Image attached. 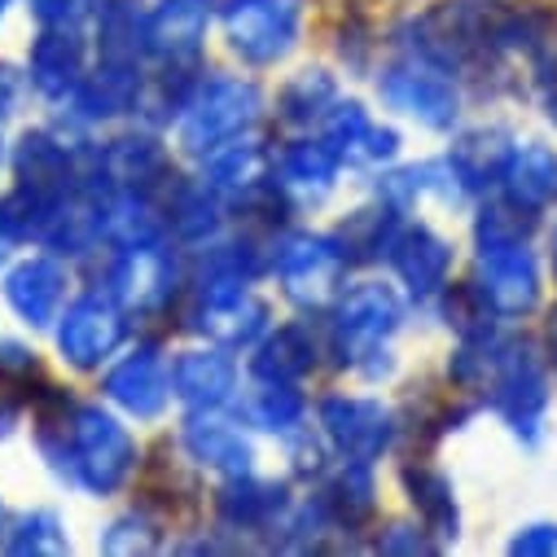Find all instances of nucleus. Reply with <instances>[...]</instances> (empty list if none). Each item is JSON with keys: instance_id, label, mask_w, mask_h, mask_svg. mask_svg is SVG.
Returning a JSON list of instances; mask_svg holds the SVG:
<instances>
[{"instance_id": "f8f14e48", "label": "nucleus", "mask_w": 557, "mask_h": 557, "mask_svg": "<svg viewBox=\"0 0 557 557\" xmlns=\"http://www.w3.org/2000/svg\"><path fill=\"white\" fill-rule=\"evenodd\" d=\"M479 290L496 317H527L540 304V263L527 242H474Z\"/></svg>"}, {"instance_id": "9d476101", "label": "nucleus", "mask_w": 557, "mask_h": 557, "mask_svg": "<svg viewBox=\"0 0 557 557\" xmlns=\"http://www.w3.org/2000/svg\"><path fill=\"white\" fill-rule=\"evenodd\" d=\"M127 334V312L114 295H79L58 312V351L71 369L106 364Z\"/></svg>"}, {"instance_id": "4c0bfd02", "label": "nucleus", "mask_w": 557, "mask_h": 557, "mask_svg": "<svg viewBox=\"0 0 557 557\" xmlns=\"http://www.w3.org/2000/svg\"><path fill=\"white\" fill-rule=\"evenodd\" d=\"M88 10V0H32V14L45 27H75Z\"/></svg>"}, {"instance_id": "2eb2a0df", "label": "nucleus", "mask_w": 557, "mask_h": 557, "mask_svg": "<svg viewBox=\"0 0 557 557\" xmlns=\"http://www.w3.org/2000/svg\"><path fill=\"white\" fill-rule=\"evenodd\" d=\"M391 268L404 282V290L417 299V304H431L444 295L448 286V272H453V246L426 228V224H404L391 242Z\"/></svg>"}, {"instance_id": "4468645a", "label": "nucleus", "mask_w": 557, "mask_h": 557, "mask_svg": "<svg viewBox=\"0 0 557 557\" xmlns=\"http://www.w3.org/2000/svg\"><path fill=\"white\" fill-rule=\"evenodd\" d=\"M101 391L110 404H119L127 417H141V422H154V417L168 408L172 399V369L168 360L159 356L154 343L127 351L106 377H101Z\"/></svg>"}, {"instance_id": "6e6552de", "label": "nucleus", "mask_w": 557, "mask_h": 557, "mask_svg": "<svg viewBox=\"0 0 557 557\" xmlns=\"http://www.w3.org/2000/svg\"><path fill=\"white\" fill-rule=\"evenodd\" d=\"M185 325L224 351H242L268 334V304L242 282H194Z\"/></svg>"}, {"instance_id": "f704fd0d", "label": "nucleus", "mask_w": 557, "mask_h": 557, "mask_svg": "<svg viewBox=\"0 0 557 557\" xmlns=\"http://www.w3.org/2000/svg\"><path fill=\"white\" fill-rule=\"evenodd\" d=\"M163 544V531H159V522L150 518V513H123V518H114L101 535H97V548L101 553H154Z\"/></svg>"}, {"instance_id": "f3484780", "label": "nucleus", "mask_w": 557, "mask_h": 557, "mask_svg": "<svg viewBox=\"0 0 557 557\" xmlns=\"http://www.w3.org/2000/svg\"><path fill=\"white\" fill-rule=\"evenodd\" d=\"M88 75V45L75 27H45L27 53V79L45 101H71Z\"/></svg>"}, {"instance_id": "4be33fe9", "label": "nucleus", "mask_w": 557, "mask_h": 557, "mask_svg": "<svg viewBox=\"0 0 557 557\" xmlns=\"http://www.w3.org/2000/svg\"><path fill=\"white\" fill-rule=\"evenodd\" d=\"M172 395L185 408H224L237 395V364L224 347L185 351L172 364Z\"/></svg>"}, {"instance_id": "dca6fc26", "label": "nucleus", "mask_w": 557, "mask_h": 557, "mask_svg": "<svg viewBox=\"0 0 557 557\" xmlns=\"http://www.w3.org/2000/svg\"><path fill=\"white\" fill-rule=\"evenodd\" d=\"M321 123H325L321 141L347 168H382V163H391L399 154V132L373 123L360 101H334Z\"/></svg>"}, {"instance_id": "412c9836", "label": "nucleus", "mask_w": 557, "mask_h": 557, "mask_svg": "<svg viewBox=\"0 0 557 557\" xmlns=\"http://www.w3.org/2000/svg\"><path fill=\"white\" fill-rule=\"evenodd\" d=\"M286 509H290L286 487L263 483L255 474H228V483L215 492V513L228 531L272 535V527L286 518Z\"/></svg>"}, {"instance_id": "5701e85b", "label": "nucleus", "mask_w": 557, "mask_h": 557, "mask_svg": "<svg viewBox=\"0 0 557 557\" xmlns=\"http://www.w3.org/2000/svg\"><path fill=\"white\" fill-rule=\"evenodd\" d=\"M509 154H513V141L509 132L500 127H474L466 132L461 141L453 146V154L444 159L457 189L461 194H487V189H500L505 181V168H509Z\"/></svg>"}, {"instance_id": "a878e982", "label": "nucleus", "mask_w": 557, "mask_h": 557, "mask_svg": "<svg viewBox=\"0 0 557 557\" xmlns=\"http://www.w3.org/2000/svg\"><path fill=\"white\" fill-rule=\"evenodd\" d=\"M317 338L308 325H282L259 338L255 356H250V373L255 382H304L317 369Z\"/></svg>"}, {"instance_id": "aec40b11", "label": "nucleus", "mask_w": 557, "mask_h": 557, "mask_svg": "<svg viewBox=\"0 0 557 557\" xmlns=\"http://www.w3.org/2000/svg\"><path fill=\"white\" fill-rule=\"evenodd\" d=\"M62 299H66V272L49 255H32V259H23V263H14L5 272V304L32 330L58 325Z\"/></svg>"}, {"instance_id": "423d86ee", "label": "nucleus", "mask_w": 557, "mask_h": 557, "mask_svg": "<svg viewBox=\"0 0 557 557\" xmlns=\"http://www.w3.org/2000/svg\"><path fill=\"white\" fill-rule=\"evenodd\" d=\"M377 92L391 110L417 119L431 132H448L461 114V92L453 84V71L422 58V53H404L377 75Z\"/></svg>"}, {"instance_id": "2f4dec72", "label": "nucleus", "mask_w": 557, "mask_h": 557, "mask_svg": "<svg viewBox=\"0 0 557 557\" xmlns=\"http://www.w3.org/2000/svg\"><path fill=\"white\" fill-rule=\"evenodd\" d=\"M304 412L308 404L295 382H259V391L250 395V422L272 435H290L295 426H304Z\"/></svg>"}, {"instance_id": "c85d7f7f", "label": "nucleus", "mask_w": 557, "mask_h": 557, "mask_svg": "<svg viewBox=\"0 0 557 557\" xmlns=\"http://www.w3.org/2000/svg\"><path fill=\"white\" fill-rule=\"evenodd\" d=\"M97 58L106 66H141L150 58L146 14L132 0H106L97 10Z\"/></svg>"}, {"instance_id": "e433bc0d", "label": "nucleus", "mask_w": 557, "mask_h": 557, "mask_svg": "<svg viewBox=\"0 0 557 557\" xmlns=\"http://www.w3.org/2000/svg\"><path fill=\"white\" fill-rule=\"evenodd\" d=\"M513 557H557V522H531L518 527V535L509 540Z\"/></svg>"}, {"instance_id": "f257e3e1", "label": "nucleus", "mask_w": 557, "mask_h": 557, "mask_svg": "<svg viewBox=\"0 0 557 557\" xmlns=\"http://www.w3.org/2000/svg\"><path fill=\"white\" fill-rule=\"evenodd\" d=\"M40 453L58 479L88 496H114L136 470V444L127 426L101 404H71L62 391L49 386L40 404Z\"/></svg>"}, {"instance_id": "72a5a7b5", "label": "nucleus", "mask_w": 557, "mask_h": 557, "mask_svg": "<svg viewBox=\"0 0 557 557\" xmlns=\"http://www.w3.org/2000/svg\"><path fill=\"white\" fill-rule=\"evenodd\" d=\"M5 548L10 553H66L71 540H66V527L53 509H36V513H23L5 531Z\"/></svg>"}, {"instance_id": "37998d69", "label": "nucleus", "mask_w": 557, "mask_h": 557, "mask_svg": "<svg viewBox=\"0 0 557 557\" xmlns=\"http://www.w3.org/2000/svg\"><path fill=\"white\" fill-rule=\"evenodd\" d=\"M548 360H553V369H557V312H553V321H548Z\"/></svg>"}, {"instance_id": "f03ea898", "label": "nucleus", "mask_w": 557, "mask_h": 557, "mask_svg": "<svg viewBox=\"0 0 557 557\" xmlns=\"http://www.w3.org/2000/svg\"><path fill=\"white\" fill-rule=\"evenodd\" d=\"M404 308L399 295L382 282H364L338 295L334 317H330V351L338 356V364L360 369L364 377H382L391 373V334L399 330Z\"/></svg>"}, {"instance_id": "b1692460", "label": "nucleus", "mask_w": 557, "mask_h": 557, "mask_svg": "<svg viewBox=\"0 0 557 557\" xmlns=\"http://www.w3.org/2000/svg\"><path fill=\"white\" fill-rule=\"evenodd\" d=\"M399 483H404V496H408L417 522H422L440 544H453L461 535V509H457V492H453L448 474H440L426 461H408L399 470Z\"/></svg>"}, {"instance_id": "6ab92c4d", "label": "nucleus", "mask_w": 557, "mask_h": 557, "mask_svg": "<svg viewBox=\"0 0 557 557\" xmlns=\"http://www.w3.org/2000/svg\"><path fill=\"white\" fill-rule=\"evenodd\" d=\"M146 40L159 66H198L207 40V0H159L146 14Z\"/></svg>"}, {"instance_id": "1a4fd4ad", "label": "nucleus", "mask_w": 557, "mask_h": 557, "mask_svg": "<svg viewBox=\"0 0 557 557\" xmlns=\"http://www.w3.org/2000/svg\"><path fill=\"white\" fill-rule=\"evenodd\" d=\"M317 422H321L325 444L343 461H364V466H373L382 453H391V444L399 435L395 412L369 395H325L317 408Z\"/></svg>"}, {"instance_id": "a19ab883", "label": "nucleus", "mask_w": 557, "mask_h": 557, "mask_svg": "<svg viewBox=\"0 0 557 557\" xmlns=\"http://www.w3.org/2000/svg\"><path fill=\"white\" fill-rule=\"evenodd\" d=\"M18 97H23V79H18V71H14V66H0V119H10V114H14Z\"/></svg>"}, {"instance_id": "a211bd4d", "label": "nucleus", "mask_w": 557, "mask_h": 557, "mask_svg": "<svg viewBox=\"0 0 557 557\" xmlns=\"http://www.w3.org/2000/svg\"><path fill=\"white\" fill-rule=\"evenodd\" d=\"M181 448L189 453V461L220 474H250L255 466V448L246 431L233 417H224V408H189L181 426Z\"/></svg>"}, {"instance_id": "79ce46f5", "label": "nucleus", "mask_w": 557, "mask_h": 557, "mask_svg": "<svg viewBox=\"0 0 557 557\" xmlns=\"http://www.w3.org/2000/svg\"><path fill=\"white\" fill-rule=\"evenodd\" d=\"M14 426H18V404L10 395H0V440H5Z\"/></svg>"}, {"instance_id": "ea45409f", "label": "nucleus", "mask_w": 557, "mask_h": 557, "mask_svg": "<svg viewBox=\"0 0 557 557\" xmlns=\"http://www.w3.org/2000/svg\"><path fill=\"white\" fill-rule=\"evenodd\" d=\"M0 373H10V377H36V351H27L23 343H0Z\"/></svg>"}, {"instance_id": "7ed1b4c3", "label": "nucleus", "mask_w": 557, "mask_h": 557, "mask_svg": "<svg viewBox=\"0 0 557 557\" xmlns=\"http://www.w3.org/2000/svg\"><path fill=\"white\" fill-rule=\"evenodd\" d=\"M263 97L250 79L242 75H211L198 79L194 97L181 110V146L194 159H207L211 150L237 141V136H250V127L259 123Z\"/></svg>"}, {"instance_id": "c03bdc74", "label": "nucleus", "mask_w": 557, "mask_h": 557, "mask_svg": "<svg viewBox=\"0 0 557 557\" xmlns=\"http://www.w3.org/2000/svg\"><path fill=\"white\" fill-rule=\"evenodd\" d=\"M10 5H14V0H0V23H5V14H10Z\"/></svg>"}, {"instance_id": "9b49d317", "label": "nucleus", "mask_w": 557, "mask_h": 557, "mask_svg": "<svg viewBox=\"0 0 557 557\" xmlns=\"http://www.w3.org/2000/svg\"><path fill=\"white\" fill-rule=\"evenodd\" d=\"M176 290H181V263L163 242L127 246L110 263V295L123 304V312L154 317L176 299Z\"/></svg>"}, {"instance_id": "58836bf2", "label": "nucleus", "mask_w": 557, "mask_h": 557, "mask_svg": "<svg viewBox=\"0 0 557 557\" xmlns=\"http://www.w3.org/2000/svg\"><path fill=\"white\" fill-rule=\"evenodd\" d=\"M535 84H540V101H544V110H548V119L557 123V49L553 53H544L540 62H535Z\"/></svg>"}, {"instance_id": "393cba45", "label": "nucleus", "mask_w": 557, "mask_h": 557, "mask_svg": "<svg viewBox=\"0 0 557 557\" xmlns=\"http://www.w3.org/2000/svg\"><path fill=\"white\" fill-rule=\"evenodd\" d=\"M338 168L343 163L325 141H290L282 146V154H272V172L282 181V189L304 202H321L334 189Z\"/></svg>"}, {"instance_id": "c756f323", "label": "nucleus", "mask_w": 557, "mask_h": 557, "mask_svg": "<svg viewBox=\"0 0 557 557\" xmlns=\"http://www.w3.org/2000/svg\"><path fill=\"white\" fill-rule=\"evenodd\" d=\"M399 211H404V207L391 202V198H382V194H377L373 207L351 211L347 224L334 233L338 246H343V255H347V263H373V259L391 255V242H395V233L404 228Z\"/></svg>"}, {"instance_id": "cd10ccee", "label": "nucleus", "mask_w": 557, "mask_h": 557, "mask_svg": "<svg viewBox=\"0 0 557 557\" xmlns=\"http://www.w3.org/2000/svg\"><path fill=\"white\" fill-rule=\"evenodd\" d=\"M500 194H509L513 202H522L531 211L553 207L557 202V150L544 146V141L513 146L505 181H500Z\"/></svg>"}, {"instance_id": "39448f33", "label": "nucleus", "mask_w": 557, "mask_h": 557, "mask_svg": "<svg viewBox=\"0 0 557 557\" xmlns=\"http://www.w3.org/2000/svg\"><path fill=\"white\" fill-rule=\"evenodd\" d=\"M268 268L276 272V282H282V290L295 308L325 312L347 290L343 276L351 263L334 233H290L286 242H276Z\"/></svg>"}, {"instance_id": "0eeeda50", "label": "nucleus", "mask_w": 557, "mask_h": 557, "mask_svg": "<svg viewBox=\"0 0 557 557\" xmlns=\"http://www.w3.org/2000/svg\"><path fill=\"white\" fill-rule=\"evenodd\" d=\"M304 27L299 0H224V40L246 66H276Z\"/></svg>"}, {"instance_id": "c9c22d12", "label": "nucleus", "mask_w": 557, "mask_h": 557, "mask_svg": "<svg viewBox=\"0 0 557 557\" xmlns=\"http://www.w3.org/2000/svg\"><path fill=\"white\" fill-rule=\"evenodd\" d=\"M377 553H440L444 544L426 531V527H408V522H395V527H386L382 535H377V544H373Z\"/></svg>"}, {"instance_id": "473e14b6", "label": "nucleus", "mask_w": 557, "mask_h": 557, "mask_svg": "<svg viewBox=\"0 0 557 557\" xmlns=\"http://www.w3.org/2000/svg\"><path fill=\"white\" fill-rule=\"evenodd\" d=\"M444 317L448 325L461 334V343H479V338H492L496 334V308L487 304V295L479 290V282L470 286H444Z\"/></svg>"}, {"instance_id": "a18cd8bd", "label": "nucleus", "mask_w": 557, "mask_h": 557, "mask_svg": "<svg viewBox=\"0 0 557 557\" xmlns=\"http://www.w3.org/2000/svg\"><path fill=\"white\" fill-rule=\"evenodd\" d=\"M553 272H557V233H553Z\"/></svg>"}, {"instance_id": "ddd939ff", "label": "nucleus", "mask_w": 557, "mask_h": 557, "mask_svg": "<svg viewBox=\"0 0 557 557\" xmlns=\"http://www.w3.org/2000/svg\"><path fill=\"white\" fill-rule=\"evenodd\" d=\"M14 176H18V185L58 194V198L88 194V150L66 146L49 127H32L14 146Z\"/></svg>"}, {"instance_id": "bb28decb", "label": "nucleus", "mask_w": 557, "mask_h": 557, "mask_svg": "<svg viewBox=\"0 0 557 557\" xmlns=\"http://www.w3.org/2000/svg\"><path fill=\"white\" fill-rule=\"evenodd\" d=\"M317 505L325 509V518L334 522V531H360L373 509H377V487L364 461H343L317 492Z\"/></svg>"}, {"instance_id": "20e7f679", "label": "nucleus", "mask_w": 557, "mask_h": 557, "mask_svg": "<svg viewBox=\"0 0 557 557\" xmlns=\"http://www.w3.org/2000/svg\"><path fill=\"white\" fill-rule=\"evenodd\" d=\"M487 404L500 422L522 440V444H535L540 431H544V412H548V373H544V360L535 356L531 343H500L496 338V351H492V369H487Z\"/></svg>"}, {"instance_id": "7c9ffc66", "label": "nucleus", "mask_w": 557, "mask_h": 557, "mask_svg": "<svg viewBox=\"0 0 557 557\" xmlns=\"http://www.w3.org/2000/svg\"><path fill=\"white\" fill-rule=\"evenodd\" d=\"M334 101H338L334 75H325V71H299V75L286 79L282 92H276V114H282L290 127H308V123H321Z\"/></svg>"}]
</instances>
